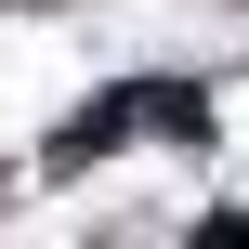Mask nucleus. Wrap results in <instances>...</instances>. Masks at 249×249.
Listing matches in <instances>:
<instances>
[{"label":"nucleus","mask_w":249,"mask_h":249,"mask_svg":"<svg viewBox=\"0 0 249 249\" xmlns=\"http://www.w3.org/2000/svg\"><path fill=\"white\" fill-rule=\"evenodd\" d=\"M131 118H144V105H131V92H105V105H92V118H79V131H66V144H53V158H66V171H79V158H105V144H118V131H131Z\"/></svg>","instance_id":"obj_1"}]
</instances>
